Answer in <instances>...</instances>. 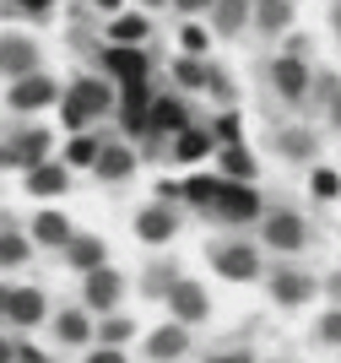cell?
<instances>
[{
  "instance_id": "9c48e42d",
  "label": "cell",
  "mask_w": 341,
  "mask_h": 363,
  "mask_svg": "<svg viewBox=\"0 0 341 363\" xmlns=\"http://www.w3.org/2000/svg\"><path fill=\"white\" fill-rule=\"evenodd\" d=\"M320 293L309 272H298V266H282V272H271V303H282V309H303V303Z\"/></svg>"
},
{
  "instance_id": "7dc6e473",
  "label": "cell",
  "mask_w": 341,
  "mask_h": 363,
  "mask_svg": "<svg viewBox=\"0 0 341 363\" xmlns=\"http://www.w3.org/2000/svg\"><path fill=\"white\" fill-rule=\"evenodd\" d=\"M330 22H336V33H341V0H336V6H330Z\"/></svg>"
},
{
  "instance_id": "1f68e13d",
  "label": "cell",
  "mask_w": 341,
  "mask_h": 363,
  "mask_svg": "<svg viewBox=\"0 0 341 363\" xmlns=\"http://www.w3.org/2000/svg\"><path fill=\"white\" fill-rule=\"evenodd\" d=\"M255 22H260L266 33H282L287 22H293V0H271V6H260V11H255Z\"/></svg>"
},
{
  "instance_id": "b9f144b4",
  "label": "cell",
  "mask_w": 341,
  "mask_h": 363,
  "mask_svg": "<svg viewBox=\"0 0 341 363\" xmlns=\"http://www.w3.org/2000/svg\"><path fill=\"white\" fill-rule=\"evenodd\" d=\"M325 293H330V309H341V272L325 277Z\"/></svg>"
},
{
  "instance_id": "8fae6325",
  "label": "cell",
  "mask_w": 341,
  "mask_h": 363,
  "mask_svg": "<svg viewBox=\"0 0 341 363\" xmlns=\"http://www.w3.org/2000/svg\"><path fill=\"white\" fill-rule=\"evenodd\" d=\"M104 71L114 76L119 87H141V82H147V55H141V49H130V44H108L104 49Z\"/></svg>"
},
{
  "instance_id": "d4e9b609",
  "label": "cell",
  "mask_w": 341,
  "mask_h": 363,
  "mask_svg": "<svg viewBox=\"0 0 341 363\" xmlns=\"http://www.w3.org/2000/svg\"><path fill=\"white\" fill-rule=\"evenodd\" d=\"M174 157L179 163H201V157H217V136L211 130H184V136H174Z\"/></svg>"
},
{
  "instance_id": "277c9868",
  "label": "cell",
  "mask_w": 341,
  "mask_h": 363,
  "mask_svg": "<svg viewBox=\"0 0 341 363\" xmlns=\"http://www.w3.org/2000/svg\"><path fill=\"white\" fill-rule=\"evenodd\" d=\"M49 147H55V136H49L44 125H22V130H11V136L0 141V163L33 174L38 163H49Z\"/></svg>"
},
{
  "instance_id": "681fc988",
  "label": "cell",
  "mask_w": 341,
  "mask_h": 363,
  "mask_svg": "<svg viewBox=\"0 0 341 363\" xmlns=\"http://www.w3.org/2000/svg\"><path fill=\"white\" fill-rule=\"evenodd\" d=\"M250 6H271V0H250Z\"/></svg>"
},
{
  "instance_id": "5b68a950",
  "label": "cell",
  "mask_w": 341,
  "mask_h": 363,
  "mask_svg": "<svg viewBox=\"0 0 341 363\" xmlns=\"http://www.w3.org/2000/svg\"><path fill=\"white\" fill-rule=\"evenodd\" d=\"M60 82L49 71H33V76H22V82H11L6 87V104H11V114H44V108H55L60 104Z\"/></svg>"
},
{
  "instance_id": "60d3db41",
  "label": "cell",
  "mask_w": 341,
  "mask_h": 363,
  "mask_svg": "<svg viewBox=\"0 0 341 363\" xmlns=\"http://www.w3.org/2000/svg\"><path fill=\"white\" fill-rule=\"evenodd\" d=\"M217 136L233 147V136H238V120H233V114H223V120H217Z\"/></svg>"
},
{
  "instance_id": "ba28073f",
  "label": "cell",
  "mask_w": 341,
  "mask_h": 363,
  "mask_svg": "<svg viewBox=\"0 0 341 363\" xmlns=\"http://www.w3.org/2000/svg\"><path fill=\"white\" fill-rule=\"evenodd\" d=\"M119 298H125V277H119L114 266H98V272L82 277V309H92V315H114Z\"/></svg>"
},
{
  "instance_id": "52a82bcc",
  "label": "cell",
  "mask_w": 341,
  "mask_h": 363,
  "mask_svg": "<svg viewBox=\"0 0 341 363\" xmlns=\"http://www.w3.org/2000/svg\"><path fill=\"white\" fill-rule=\"evenodd\" d=\"M44 71V49L33 44L28 33H0V76L6 82H22V76Z\"/></svg>"
},
{
  "instance_id": "5bb4252c",
  "label": "cell",
  "mask_w": 341,
  "mask_h": 363,
  "mask_svg": "<svg viewBox=\"0 0 341 363\" xmlns=\"http://www.w3.org/2000/svg\"><path fill=\"white\" fill-rule=\"evenodd\" d=\"M87 315H92V309H71V303L49 315V325H55V342H60V347H87L92 336H98V325H92Z\"/></svg>"
},
{
  "instance_id": "ffe728a7",
  "label": "cell",
  "mask_w": 341,
  "mask_h": 363,
  "mask_svg": "<svg viewBox=\"0 0 341 363\" xmlns=\"http://www.w3.org/2000/svg\"><path fill=\"white\" fill-rule=\"evenodd\" d=\"M65 184H71V168L60 163V157H49V163H38V168H33V174H28V196L49 201V196H60Z\"/></svg>"
},
{
  "instance_id": "c3c4849f",
  "label": "cell",
  "mask_w": 341,
  "mask_h": 363,
  "mask_svg": "<svg viewBox=\"0 0 341 363\" xmlns=\"http://www.w3.org/2000/svg\"><path fill=\"white\" fill-rule=\"evenodd\" d=\"M141 6H163V0H141Z\"/></svg>"
},
{
  "instance_id": "ee69618b",
  "label": "cell",
  "mask_w": 341,
  "mask_h": 363,
  "mask_svg": "<svg viewBox=\"0 0 341 363\" xmlns=\"http://www.w3.org/2000/svg\"><path fill=\"white\" fill-rule=\"evenodd\" d=\"M0 363H16V347L6 342V336H0Z\"/></svg>"
},
{
  "instance_id": "d590c367",
  "label": "cell",
  "mask_w": 341,
  "mask_h": 363,
  "mask_svg": "<svg viewBox=\"0 0 341 363\" xmlns=\"http://www.w3.org/2000/svg\"><path fill=\"white\" fill-rule=\"evenodd\" d=\"M206 363H255V352L250 347H223V352H211Z\"/></svg>"
},
{
  "instance_id": "44dd1931",
  "label": "cell",
  "mask_w": 341,
  "mask_h": 363,
  "mask_svg": "<svg viewBox=\"0 0 341 363\" xmlns=\"http://www.w3.org/2000/svg\"><path fill=\"white\" fill-rule=\"evenodd\" d=\"M276 152H282L287 163H309L314 152H320V141H314V130H303V125H282V130H276Z\"/></svg>"
},
{
  "instance_id": "7c38bea8",
  "label": "cell",
  "mask_w": 341,
  "mask_h": 363,
  "mask_svg": "<svg viewBox=\"0 0 341 363\" xmlns=\"http://www.w3.org/2000/svg\"><path fill=\"white\" fill-rule=\"evenodd\" d=\"M179 233V212L168 201H152L147 212H135V239L141 244H168Z\"/></svg>"
},
{
  "instance_id": "9a60e30c",
  "label": "cell",
  "mask_w": 341,
  "mask_h": 363,
  "mask_svg": "<svg viewBox=\"0 0 341 363\" xmlns=\"http://www.w3.org/2000/svg\"><path fill=\"white\" fill-rule=\"evenodd\" d=\"M184 352H190V325H179V320H168V325H157V331L147 336L152 363H179Z\"/></svg>"
},
{
  "instance_id": "f1b7e54d",
  "label": "cell",
  "mask_w": 341,
  "mask_h": 363,
  "mask_svg": "<svg viewBox=\"0 0 341 363\" xmlns=\"http://www.w3.org/2000/svg\"><path fill=\"white\" fill-rule=\"evenodd\" d=\"M179 288V266L174 260H152L147 266V298H168Z\"/></svg>"
},
{
  "instance_id": "e0dca14e",
  "label": "cell",
  "mask_w": 341,
  "mask_h": 363,
  "mask_svg": "<svg viewBox=\"0 0 341 363\" xmlns=\"http://www.w3.org/2000/svg\"><path fill=\"white\" fill-rule=\"evenodd\" d=\"M271 87L282 92L287 104H303V92H309V65L298 60V55H282V60H271Z\"/></svg>"
},
{
  "instance_id": "30bf717a",
  "label": "cell",
  "mask_w": 341,
  "mask_h": 363,
  "mask_svg": "<svg viewBox=\"0 0 341 363\" xmlns=\"http://www.w3.org/2000/svg\"><path fill=\"white\" fill-rule=\"evenodd\" d=\"M168 315L179 320V325H201V320L211 315V298H206V288L201 282H190V277H179V288L168 293Z\"/></svg>"
},
{
  "instance_id": "4dcf8cb0",
  "label": "cell",
  "mask_w": 341,
  "mask_h": 363,
  "mask_svg": "<svg viewBox=\"0 0 341 363\" xmlns=\"http://www.w3.org/2000/svg\"><path fill=\"white\" fill-rule=\"evenodd\" d=\"M174 82L179 87H211V65H201L195 55H184V60L174 65Z\"/></svg>"
},
{
  "instance_id": "7a4b0ae2",
  "label": "cell",
  "mask_w": 341,
  "mask_h": 363,
  "mask_svg": "<svg viewBox=\"0 0 341 363\" xmlns=\"http://www.w3.org/2000/svg\"><path fill=\"white\" fill-rule=\"evenodd\" d=\"M206 217L244 228V223H260V217H266V201H260V190H255V184H233V179H223V184H217V201H211V212H206Z\"/></svg>"
},
{
  "instance_id": "e575fe53",
  "label": "cell",
  "mask_w": 341,
  "mask_h": 363,
  "mask_svg": "<svg viewBox=\"0 0 341 363\" xmlns=\"http://www.w3.org/2000/svg\"><path fill=\"white\" fill-rule=\"evenodd\" d=\"M206 44H211V33L201 28V22H190V28H184V55H206Z\"/></svg>"
},
{
  "instance_id": "836d02e7",
  "label": "cell",
  "mask_w": 341,
  "mask_h": 363,
  "mask_svg": "<svg viewBox=\"0 0 341 363\" xmlns=\"http://www.w3.org/2000/svg\"><path fill=\"white\" fill-rule=\"evenodd\" d=\"M309 190H314V196H320V201H336V196H341V179H336V174H330V168H314Z\"/></svg>"
},
{
  "instance_id": "74e56055",
  "label": "cell",
  "mask_w": 341,
  "mask_h": 363,
  "mask_svg": "<svg viewBox=\"0 0 341 363\" xmlns=\"http://www.w3.org/2000/svg\"><path fill=\"white\" fill-rule=\"evenodd\" d=\"M211 6L217 0H174V11H184V16H211Z\"/></svg>"
},
{
  "instance_id": "bcb514c9",
  "label": "cell",
  "mask_w": 341,
  "mask_h": 363,
  "mask_svg": "<svg viewBox=\"0 0 341 363\" xmlns=\"http://www.w3.org/2000/svg\"><path fill=\"white\" fill-rule=\"evenodd\" d=\"M6 303H11V288H6V282H0V320H6Z\"/></svg>"
},
{
  "instance_id": "ab89813d",
  "label": "cell",
  "mask_w": 341,
  "mask_h": 363,
  "mask_svg": "<svg viewBox=\"0 0 341 363\" xmlns=\"http://www.w3.org/2000/svg\"><path fill=\"white\" fill-rule=\"evenodd\" d=\"M16 363H55V358H49V352H38V347H28V342H22V347H16Z\"/></svg>"
},
{
  "instance_id": "cb8c5ba5",
  "label": "cell",
  "mask_w": 341,
  "mask_h": 363,
  "mask_svg": "<svg viewBox=\"0 0 341 363\" xmlns=\"http://www.w3.org/2000/svg\"><path fill=\"white\" fill-rule=\"evenodd\" d=\"M98 157H104V136L76 130V136L65 141V157H60V163H65V168H98Z\"/></svg>"
},
{
  "instance_id": "8992f818",
  "label": "cell",
  "mask_w": 341,
  "mask_h": 363,
  "mask_svg": "<svg viewBox=\"0 0 341 363\" xmlns=\"http://www.w3.org/2000/svg\"><path fill=\"white\" fill-rule=\"evenodd\" d=\"M211 272L228 277V282H255L260 277V250L244 239H217L211 244Z\"/></svg>"
},
{
  "instance_id": "603a6c76",
  "label": "cell",
  "mask_w": 341,
  "mask_h": 363,
  "mask_svg": "<svg viewBox=\"0 0 341 363\" xmlns=\"http://www.w3.org/2000/svg\"><path fill=\"white\" fill-rule=\"evenodd\" d=\"M28 239L44 244V250H65L76 233H71V223H65L60 212H38V217H33V233H28Z\"/></svg>"
},
{
  "instance_id": "d6a6232c",
  "label": "cell",
  "mask_w": 341,
  "mask_h": 363,
  "mask_svg": "<svg viewBox=\"0 0 341 363\" xmlns=\"http://www.w3.org/2000/svg\"><path fill=\"white\" fill-rule=\"evenodd\" d=\"M314 336H320L325 347H341V309H325V315H320V325H314Z\"/></svg>"
},
{
  "instance_id": "83f0119b",
  "label": "cell",
  "mask_w": 341,
  "mask_h": 363,
  "mask_svg": "<svg viewBox=\"0 0 341 363\" xmlns=\"http://www.w3.org/2000/svg\"><path fill=\"white\" fill-rule=\"evenodd\" d=\"M244 22H250V0H217L211 6V28L217 33H244Z\"/></svg>"
},
{
  "instance_id": "3957f363",
  "label": "cell",
  "mask_w": 341,
  "mask_h": 363,
  "mask_svg": "<svg viewBox=\"0 0 341 363\" xmlns=\"http://www.w3.org/2000/svg\"><path fill=\"white\" fill-rule=\"evenodd\" d=\"M260 244L282 250V255L309 250V223H303V212H293V206H266V217H260Z\"/></svg>"
},
{
  "instance_id": "f6af8a7d",
  "label": "cell",
  "mask_w": 341,
  "mask_h": 363,
  "mask_svg": "<svg viewBox=\"0 0 341 363\" xmlns=\"http://www.w3.org/2000/svg\"><path fill=\"white\" fill-rule=\"evenodd\" d=\"M330 125H336V130H341V92H336V98H330Z\"/></svg>"
},
{
  "instance_id": "8d00e7d4",
  "label": "cell",
  "mask_w": 341,
  "mask_h": 363,
  "mask_svg": "<svg viewBox=\"0 0 341 363\" xmlns=\"http://www.w3.org/2000/svg\"><path fill=\"white\" fill-rule=\"evenodd\" d=\"M49 6H55V0H11V11H16V16H44Z\"/></svg>"
},
{
  "instance_id": "4316f807",
  "label": "cell",
  "mask_w": 341,
  "mask_h": 363,
  "mask_svg": "<svg viewBox=\"0 0 341 363\" xmlns=\"http://www.w3.org/2000/svg\"><path fill=\"white\" fill-rule=\"evenodd\" d=\"M147 16H141V11H119V16H108V38H114V44H141V38H147Z\"/></svg>"
},
{
  "instance_id": "f546056e",
  "label": "cell",
  "mask_w": 341,
  "mask_h": 363,
  "mask_svg": "<svg viewBox=\"0 0 341 363\" xmlns=\"http://www.w3.org/2000/svg\"><path fill=\"white\" fill-rule=\"evenodd\" d=\"M130 336H135L130 315H104V325H98V347H125Z\"/></svg>"
},
{
  "instance_id": "2e32d148",
  "label": "cell",
  "mask_w": 341,
  "mask_h": 363,
  "mask_svg": "<svg viewBox=\"0 0 341 363\" xmlns=\"http://www.w3.org/2000/svg\"><path fill=\"white\" fill-rule=\"evenodd\" d=\"M6 320H11V325H22V331L44 325V320H49V298H44V288H11Z\"/></svg>"
},
{
  "instance_id": "f35d334b",
  "label": "cell",
  "mask_w": 341,
  "mask_h": 363,
  "mask_svg": "<svg viewBox=\"0 0 341 363\" xmlns=\"http://www.w3.org/2000/svg\"><path fill=\"white\" fill-rule=\"evenodd\" d=\"M82 363H125V347H92Z\"/></svg>"
},
{
  "instance_id": "7bdbcfd3",
  "label": "cell",
  "mask_w": 341,
  "mask_h": 363,
  "mask_svg": "<svg viewBox=\"0 0 341 363\" xmlns=\"http://www.w3.org/2000/svg\"><path fill=\"white\" fill-rule=\"evenodd\" d=\"M92 6H98V11H108V16H119V6H125V0H92Z\"/></svg>"
},
{
  "instance_id": "4fadbf2b",
  "label": "cell",
  "mask_w": 341,
  "mask_h": 363,
  "mask_svg": "<svg viewBox=\"0 0 341 363\" xmlns=\"http://www.w3.org/2000/svg\"><path fill=\"white\" fill-rule=\"evenodd\" d=\"M147 125H152V136H184V130H190V108H184V98H179V92L152 98Z\"/></svg>"
},
{
  "instance_id": "6da1fadb",
  "label": "cell",
  "mask_w": 341,
  "mask_h": 363,
  "mask_svg": "<svg viewBox=\"0 0 341 363\" xmlns=\"http://www.w3.org/2000/svg\"><path fill=\"white\" fill-rule=\"evenodd\" d=\"M108 108H114V92H108L104 76H76L71 87L60 92V120L71 125V136H76V130H87L92 120H104Z\"/></svg>"
},
{
  "instance_id": "ac0fdd59",
  "label": "cell",
  "mask_w": 341,
  "mask_h": 363,
  "mask_svg": "<svg viewBox=\"0 0 341 363\" xmlns=\"http://www.w3.org/2000/svg\"><path fill=\"white\" fill-rule=\"evenodd\" d=\"M60 255H65V266H71V272L87 277V272H98V266H108V244L98 239V233H76Z\"/></svg>"
},
{
  "instance_id": "484cf974",
  "label": "cell",
  "mask_w": 341,
  "mask_h": 363,
  "mask_svg": "<svg viewBox=\"0 0 341 363\" xmlns=\"http://www.w3.org/2000/svg\"><path fill=\"white\" fill-rule=\"evenodd\" d=\"M33 255V239L28 233H16V228H0V272H16V266H28Z\"/></svg>"
},
{
  "instance_id": "7402d4cb",
  "label": "cell",
  "mask_w": 341,
  "mask_h": 363,
  "mask_svg": "<svg viewBox=\"0 0 341 363\" xmlns=\"http://www.w3.org/2000/svg\"><path fill=\"white\" fill-rule=\"evenodd\" d=\"M217 179H233V184H250L255 179V157L244 141H233V147L217 152Z\"/></svg>"
},
{
  "instance_id": "d6986e66",
  "label": "cell",
  "mask_w": 341,
  "mask_h": 363,
  "mask_svg": "<svg viewBox=\"0 0 341 363\" xmlns=\"http://www.w3.org/2000/svg\"><path fill=\"white\" fill-rule=\"evenodd\" d=\"M104 184H125L135 174V152L125 147V141H104V157H98V168H92Z\"/></svg>"
}]
</instances>
